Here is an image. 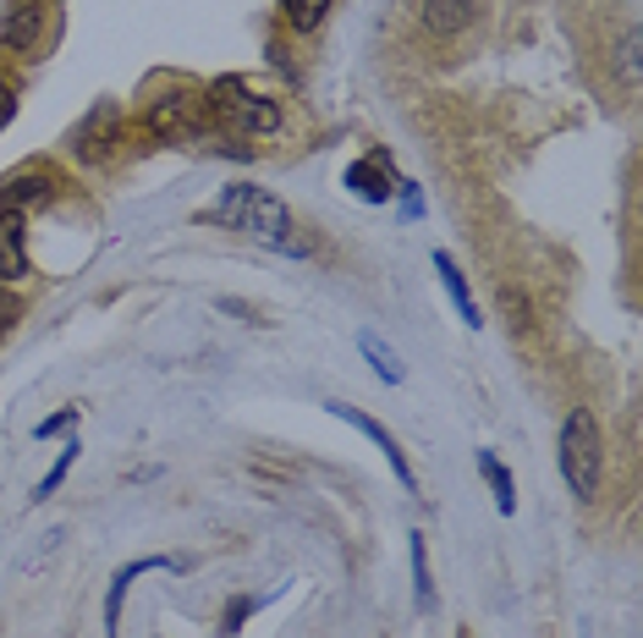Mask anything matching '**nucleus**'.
I'll return each mask as SVG.
<instances>
[{
    "mask_svg": "<svg viewBox=\"0 0 643 638\" xmlns=\"http://www.w3.org/2000/svg\"><path fill=\"white\" fill-rule=\"evenodd\" d=\"M330 413H336L342 424H353L358 435H368V441H374V446L385 452V462H390V473L402 479V490H413V495H418V473H413V462H407V452H402V441H396V435H390V430H385L379 419H368V413H358V408H347V402H330Z\"/></svg>",
    "mask_w": 643,
    "mask_h": 638,
    "instance_id": "nucleus-8",
    "label": "nucleus"
},
{
    "mask_svg": "<svg viewBox=\"0 0 643 638\" xmlns=\"http://www.w3.org/2000/svg\"><path fill=\"white\" fill-rule=\"evenodd\" d=\"M28 275V215L0 209V286H17Z\"/></svg>",
    "mask_w": 643,
    "mask_h": 638,
    "instance_id": "nucleus-9",
    "label": "nucleus"
},
{
    "mask_svg": "<svg viewBox=\"0 0 643 638\" xmlns=\"http://www.w3.org/2000/svg\"><path fill=\"white\" fill-rule=\"evenodd\" d=\"M209 89L192 78H166L160 89L144 99V132L160 144H192L209 132Z\"/></svg>",
    "mask_w": 643,
    "mask_h": 638,
    "instance_id": "nucleus-3",
    "label": "nucleus"
},
{
    "mask_svg": "<svg viewBox=\"0 0 643 638\" xmlns=\"http://www.w3.org/2000/svg\"><path fill=\"white\" fill-rule=\"evenodd\" d=\"M501 308H506V325H512V336H517V331H523V336L534 331V320H528V297H523V292L501 286Z\"/></svg>",
    "mask_w": 643,
    "mask_h": 638,
    "instance_id": "nucleus-18",
    "label": "nucleus"
},
{
    "mask_svg": "<svg viewBox=\"0 0 643 638\" xmlns=\"http://www.w3.org/2000/svg\"><path fill=\"white\" fill-rule=\"evenodd\" d=\"M121 132H127V116H121V105H93L89 116L78 121V132H72V149H78V160H89V166H99V160H110L116 155V144H121Z\"/></svg>",
    "mask_w": 643,
    "mask_h": 638,
    "instance_id": "nucleus-7",
    "label": "nucleus"
},
{
    "mask_svg": "<svg viewBox=\"0 0 643 638\" xmlns=\"http://www.w3.org/2000/svg\"><path fill=\"white\" fill-rule=\"evenodd\" d=\"M61 198V171L50 166V160H28V166H17V171H6L0 177V209H50Z\"/></svg>",
    "mask_w": 643,
    "mask_h": 638,
    "instance_id": "nucleus-6",
    "label": "nucleus"
},
{
    "mask_svg": "<svg viewBox=\"0 0 643 638\" xmlns=\"http://www.w3.org/2000/svg\"><path fill=\"white\" fill-rule=\"evenodd\" d=\"M17 320H22V297H17L11 286H0V342L17 331Z\"/></svg>",
    "mask_w": 643,
    "mask_h": 638,
    "instance_id": "nucleus-19",
    "label": "nucleus"
},
{
    "mask_svg": "<svg viewBox=\"0 0 643 638\" xmlns=\"http://www.w3.org/2000/svg\"><path fill=\"white\" fill-rule=\"evenodd\" d=\"M254 611V600H231V611H226V634H237V622Z\"/></svg>",
    "mask_w": 643,
    "mask_h": 638,
    "instance_id": "nucleus-22",
    "label": "nucleus"
},
{
    "mask_svg": "<svg viewBox=\"0 0 643 638\" xmlns=\"http://www.w3.org/2000/svg\"><path fill=\"white\" fill-rule=\"evenodd\" d=\"M209 226H226V232H243L276 254H308V237L303 226L291 220V209L280 204L270 187H254V183H231L209 209H204Z\"/></svg>",
    "mask_w": 643,
    "mask_h": 638,
    "instance_id": "nucleus-1",
    "label": "nucleus"
},
{
    "mask_svg": "<svg viewBox=\"0 0 643 638\" xmlns=\"http://www.w3.org/2000/svg\"><path fill=\"white\" fill-rule=\"evenodd\" d=\"M78 424V408H61V413H50L44 424H33V441H50V435H61V430H72Z\"/></svg>",
    "mask_w": 643,
    "mask_h": 638,
    "instance_id": "nucleus-20",
    "label": "nucleus"
},
{
    "mask_svg": "<svg viewBox=\"0 0 643 638\" xmlns=\"http://www.w3.org/2000/svg\"><path fill=\"white\" fill-rule=\"evenodd\" d=\"M347 187H353L364 204H385V198L396 193V171H390V160L374 149V155H364V160L347 166Z\"/></svg>",
    "mask_w": 643,
    "mask_h": 638,
    "instance_id": "nucleus-11",
    "label": "nucleus"
},
{
    "mask_svg": "<svg viewBox=\"0 0 643 638\" xmlns=\"http://www.w3.org/2000/svg\"><path fill=\"white\" fill-rule=\"evenodd\" d=\"M72 462H78V441H72V446H61V457H56V468H50V473H44V479L33 484V501H44V495H56V490H61V479L72 473Z\"/></svg>",
    "mask_w": 643,
    "mask_h": 638,
    "instance_id": "nucleus-17",
    "label": "nucleus"
},
{
    "mask_svg": "<svg viewBox=\"0 0 643 638\" xmlns=\"http://www.w3.org/2000/svg\"><path fill=\"white\" fill-rule=\"evenodd\" d=\"M478 6H484V0H418V22H424V33H435V39H457L462 28H473Z\"/></svg>",
    "mask_w": 643,
    "mask_h": 638,
    "instance_id": "nucleus-10",
    "label": "nucleus"
},
{
    "mask_svg": "<svg viewBox=\"0 0 643 638\" xmlns=\"http://www.w3.org/2000/svg\"><path fill=\"white\" fill-rule=\"evenodd\" d=\"M50 45V6L44 0H11L0 17V50L17 61H33Z\"/></svg>",
    "mask_w": 643,
    "mask_h": 638,
    "instance_id": "nucleus-5",
    "label": "nucleus"
},
{
    "mask_svg": "<svg viewBox=\"0 0 643 638\" xmlns=\"http://www.w3.org/2000/svg\"><path fill=\"white\" fill-rule=\"evenodd\" d=\"M364 359L379 369V380H385V385H402V364H396V353H390L379 336H364Z\"/></svg>",
    "mask_w": 643,
    "mask_h": 638,
    "instance_id": "nucleus-16",
    "label": "nucleus"
},
{
    "mask_svg": "<svg viewBox=\"0 0 643 638\" xmlns=\"http://www.w3.org/2000/svg\"><path fill=\"white\" fill-rule=\"evenodd\" d=\"M555 457H561V479L566 490L594 507L600 490H605V430L594 419V408H572L566 424H561V441H555Z\"/></svg>",
    "mask_w": 643,
    "mask_h": 638,
    "instance_id": "nucleus-2",
    "label": "nucleus"
},
{
    "mask_svg": "<svg viewBox=\"0 0 643 638\" xmlns=\"http://www.w3.org/2000/svg\"><path fill=\"white\" fill-rule=\"evenodd\" d=\"M407 540H413V595H418V606L429 611V606H435V583H429V556H424V534L413 529Z\"/></svg>",
    "mask_w": 643,
    "mask_h": 638,
    "instance_id": "nucleus-15",
    "label": "nucleus"
},
{
    "mask_svg": "<svg viewBox=\"0 0 643 638\" xmlns=\"http://www.w3.org/2000/svg\"><path fill=\"white\" fill-rule=\"evenodd\" d=\"M209 116L237 132V138H276L286 127V110H280L276 94L254 89L248 78H215L209 84Z\"/></svg>",
    "mask_w": 643,
    "mask_h": 638,
    "instance_id": "nucleus-4",
    "label": "nucleus"
},
{
    "mask_svg": "<svg viewBox=\"0 0 643 638\" xmlns=\"http://www.w3.org/2000/svg\"><path fill=\"white\" fill-rule=\"evenodd\" d=\"M11 116H17V84H11V78L0 72V127H6Z\"/></svg>",
    "mask_w": 643,
    "mask_h": 638,
    "instance_id": "nucleus-21",
    "label": "nucleus"
},
{
    "mask_svg": "<svg viewBox=\"0 0 643 638\" xmlns=\"http://www.w3.org/2000/svg\"><path fill=\"white\" fill-rule=\"evenodd\" d=\"M330 6H336V0H280V22H286L291 33H314V28L330 17Z\"/></svg>",
    "mask_w": 643,
    "mask_h": 638,
    "instance_id": "nucleus-14",
    "label": "nucleus"
},
{
    "mask_svg": "<svg viewBox=\"0 0 643 638\" xmlns=\"http://www.w3.org/2000/svg\"><path fill=\"white\" fill-rule=\"evenodd\" d=\"M478 473H484V484H489V495H495V512L512 518V512H517V484H512V473L501 468V457L478 452Z\"/></svg>",
    "mask_w": 643,
    "mask_h": 638,
    "instance_id": "nucleus-12",
    "label": "nucleus"
},
{
    "mask_svg": "<svg viewBox=\"0 0 643 638\" xmlns=\"http://www.w3.org/2000/svg\"><path fill=\"white\" fill-rule=\"evenodd\" d=\"M435 271H441L446 292H452V303H457L462 325H473V331H478V303H473V292H467V275L457 271V259H452V254H435Z\"/></svg>",
    "mask_w": 643,
    "mask_h": 638,
    "instance_id": "nucleus-13",
    "label": "nucleus"
}]
</instances>
